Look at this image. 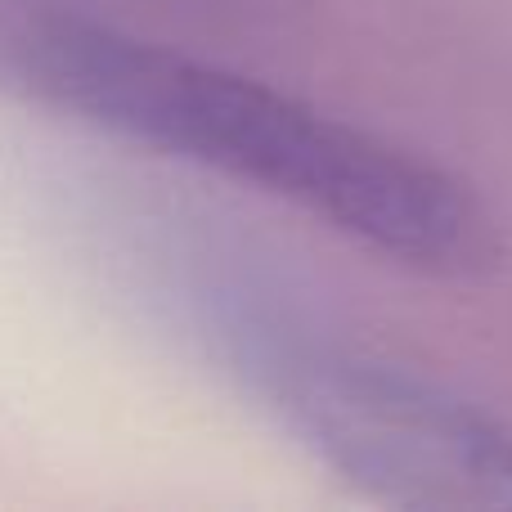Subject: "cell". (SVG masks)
<instances>
[{
    "mask_svg": "<svg viewBox=\"0 0 512 512\" xmlns=\"http://www.w3.org/2000/svg\"><path fill=\"white\" fill-rule=\"evenodd\" d=\"M0 86L270 194L427 279L477 283L504 230L450 167L180 45L54 0H0Z\"/></svg>",
    "mask_w": 512,
    "mask_h": 512,
    "instance_id": "cell-1",
    "label": "cell"
},
{
    "mask_svg": "<svg viewBox=\"0 0 512 512\" xmlns=\"http://www.w3.org/2000/svg\"><path fill=\"white\" fill-rule=\"evenodd\" d=\"M243 373L292 441L373 504L512 512V427L463 391L319 342L252 346Z\"/></svg>",
    "mask_w": 512,
    "mask_h": 512,
    "instance_id": "cell-2",
    "label": "cell"
},
{
    "mask_svg": "<svg viewBox=\"0 0 512 512\" xmlns=\"http://www.w3.org/2000/svg\"><path fill=\"white\" fill-rule=\"evenodd\" d=\"M149 5H167L194 18H216V23H279V18L297 14L301 0H149Z\"/></svg>",
    "mask_w": 512,
    "mask_h": 512,
    "instance_id": "cell-3",
    "label": "cell"
}]
</instances>
